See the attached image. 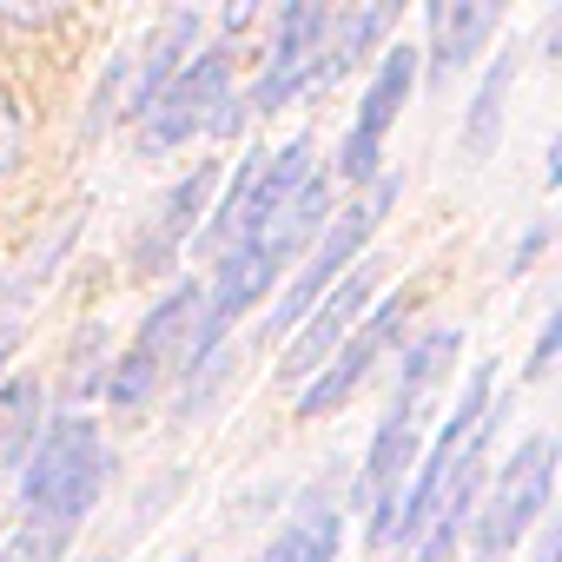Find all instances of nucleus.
<instances>
[{
    "instance_id": "f257e3e1",
    "label": "nucleus",
    "mask_w": 562,
    "mask_h": 562,
    "mask_svg": "<svg viewBox=\"0 0 562 562\" xmlns=\"http://www.w3.org/2000/svg\"><path fill=\"white\" fill-rule=\"evenodd\" d=\"M457 351H463V331H424V338L411 345V358H404V384H397V397H391V411H384V424H378V437H371L364 483H358V496H364L378 516L391 509L397 483L417 470L424 417H430V404H437V391H443Z\"/></svg>"
},
{
    "instance_id": "f03ea898",
    "label": "nucleus",
    "mask_w": 562,
    "mask_h": 562,
    "mask_svg": "<svg viewBox=\"0 0 562 562\" xmlns=\"http://www.w3.org/2000/svg\"><path fill=\"white\" fill-rule=\"evenodd\" d=\"M490 384H496V364H476V371L463 378L457 417L443 424V437L430 443V457L411 470V490H397V496H391V509H384V516H371V522H378V529H371V542H378V549L424 536V522L437 516V503H443V490L457 483L463 457H470V450H476V437L496 424V417H490Z\"/></svg>"
},
{
    "instance_id": "7ed1b4c3",
    "label": "nucleus",
    "mask_w": 562,
    "mask_h": 562,
    "mask_svg": "<svg viewBox=\"0 0 562 562\" xmlns=\"http://www.w3.org/2000/svg\"><path fill=\"white\" fill-rule=\"evenodd\" d=\"M106 490V450H100V430L87 417H60L41 430L34 457H27V476H21V503H27V522H47V529H67L100 503Z\"/></svg>"
},
{
    "instance_id": "20e7f679",
    "label": "nucleus",
    "mask_w": 562,
    "mask_h": 562,
    "mask_svg": "<svg viewBox=\"0 0 562 562\" xmlns=\"http://www.w3.org/2000/svg\"><path fill=\"white\" fill-rule=\"evenodd\" d=\"M397 192H404L397 179H378V186H371V199H358L338 225H325V232H318V251L305 258V271L292 278V292L278 299V312L265 318V338H292V331H299V318H312V312H318L325 285H338V271H345V265H358L364 238L384 225V212L397 205Z\"/></svg>"
},
{
    "instance_id": "39448f33",
    "label": "nucleus",
    "mask_w": 562,
    "mask_h": 562,
    "mask_svg": "<svg viewBox=\"0 0 562 562\" xmlns=\"http://www.w3.org/2000/svg\"><path fill=\"white\" fill-rule=\"evenodd\" d=\"M199 285H172L159 305H153V318L139 325V338H133V351L120 358V371L106 378V397H113V411H146L153 404V391L166 384V371L186 358V338H192V318H199Z\"/></svg>"
},
{
    "instance_id": "423d86ee",
    "label": "nucleus",
    "mask_w": 562,
    "mask_h": 562,
    "mask_svg": "<svg viewBox=\"0 0 562 562\" xmlns=\"http://www.w3.org/2000/svg\"><path fill=\"white\" fill-rule=\"evenodd\" d=\"M549 470H555V443H549V437H529V443L509 457V470L496 476L490 509H483V522H476V562H503V555L536 529V516H542V503H549Z\"/></svg>"
},
{
    "instance_id": "0eeeda50",
    "label": "nucleus",
    "mask_w": 562,
    "mask_h": 562,
    "mask_svg": "<svg viewBox=\"0 0 562 562\" xmlns=\"http://www.w3.org/2000/svg\"><path fill=\"white\" fill-rule=\"evenodd\" d=\"M218 106H232V54L212 47L199 60H186V74L153 100V113L139 120V146L166 153L179 139H192L199 126H218Z\"/></svg>"
},
{
    "instance_id": "6e6552de",
    "label": "nucleus",
    "mask_w": 562,
    "mask_h": 562,
    "mask_svg": "<svg viewBox=\"0 0 562 562\" xmlns=\"http://www.w3.org/2000/svg\"><path fill=\"white\" fill-rule=\"evenodd\" d=\"M411 87H417V47L397 41V47H384V67H378V80L364 87V106H358V120H351V133H345V153H338L345 186H364V179L378 172L384 139H391V126H397Z\"/></svg>"
},
{
    "instance_id": "1a4fd4ad",
    "label": "nucleus",
    "mask_w": 562,
    "mask_h": 562,
    "mask_svg": "<svg viewBox=\"0 0 562 562\" xmlns=\"http://www.w3.org/2000/svg\"><path fill=\"white\" fill-rule=\"evenodd\" d=\"M404 318H411V292H397V299H384L378 312H364L358 318V331L331 351V364L305 384V397H299V417H325V411H338V404H351V391L371 378V364L397 345V331H404Z\"/></svg>"
},
{
    "instance_id": "9d476101",
    "label": "nucleus",
    "mask_w": 562,
    "mask_h": 562,
    "mask_svg": "<svg viewBox=\"0 0 562 562\" xmlns=\"http://www.w3.org/2000/svg\"><path fill=\"white\" fill-rule=\"evenodd\" d=\"M325 21H331L325 8H292L285 21H278V41H271L265 74H258V87H251V106H258V113H278V106L299 100V87H305V74H312V60H318Z\"/></svg>"
},
{
    "instance_id": "9b49d317",
    "label": "nucleus",
    "mask_w": 562,
    "mask_h": 562,
    "mask_svg": "<svg viewBox=\"0 0 562 562\" xmlns=\"http://www.w3.org/2000/svg\"><path fill=\"white\" fill-rule=\"evenodd\" d=\"M371 278H378V271H371V265H358L345 285L312 312V325H305V331H299V345L285 351V378H312V371H318V364L351 338V331H358V318H364V305H371Z\"/></svg>"
},
{
    "instance_id": "f8f14e48",
    "label": "nucleus",
    "mask_w": 562,
    "mask_h": 562,
    "mask_svg": "<svg viewBox=\"0 0 562 562\" xmlns=\"http://www.w3.org/2000/svg\"><path fill=\"white\" fill-rule=\"evenodd\" d=\"M212 179H218V166L199 159V166L159 199V218H153L146 238H139V271H166V265H172V251L192 238V225H199V212H205V199H212Z\"/></svg>"
},
{
    "instance_id": "ddd939ff",
    "label": "nucleus",
    "mask_w": 562,
    "mask_h": 562,
    "mask_svg": "<svg viewBox=\"0 0 562 562\" xmlns=\"http://www.w3.org/2000/svg\"><path fill=\"white\" fill-rule=\"evenodd\" d=\"M503 8L496 0H430V74L450 80L457 67H470V54L496 34Z\"/></svg>"
},
{
    "instance_id": "4468645a",
    "label": "nucleus",
    "mask_w": 562,
    "mask_h": 562,
    "mask_svg": "<svg viewBox=\"0 0 562 562\" xmlns=\"http://www.w3.org/2000/svg\"><path fill=\"white\" fill-rule=\"evenodd\" d=\"M391 0H371V8H351V14H331L325 21V41H318V60H312V74H305V87H299V100L305 93H318V87H331L338 74H351L358 60H364V47L391 27Z\"/></svg>"
},
{
    "instance_id": "2eb2a0df",
    "label": "nucleus",
    "mask_w": 562,
    "mask_h": 562,
    "mask_svg": "<svg viewBox=\"0 0 562 562\" xmlns=\"http://www.w3.org/2000/svg\"><path fill=\"white\" fill-rule=\"evenodd\" d=\"M199 14H166L159 21V34L146 41V60H139V80H133V93H126V113L133 120H146L153 113V100L186 74V54H192V41H199Z\"/></svg>"
},
{
    "instance_id": "dca6fc26",
    "label": "nucleus",
    "mask_w": 562,
    "mask_h": 562,
    "mask_svg": "<svg viewBox=\"0 0 562 562\" xmlns=\"http://www.w3.org/2000/svg\"><path fill=\"white\" fill-rule=\"evenodd\" d=\"M338 536H345V516H338L325 496H312L285 529L271 536L265 562H338Z\"/></svg>"
},
{
    "instance_id": "f3484780",
    "label": "nucleus",
    "mask_w": 562,
    "mask_h": 562,
    "mask_svg": "<svg viewBox=\"0 0 562 562\" xmlns=\"http://www.w3.org/2000/svg\"><path fill=\"white\" fill-rule=\"evenodd\" d=\"M509 87H516V47L483 74V87H476V100H470V120H463V159H470V166L490 159V146H496V133H503V100H509Z\"/></svg>"
},
{
    "instance_id": "a211bd4d",
    "label": "nucleus",
    "mask_w": 562,
    "mask_h": 562,
    "mask_svg": "<svg viewBox=\"0 0 562 562\" xmlns=\"http://www.w3.org/2000/svg\"><path fill=\"white\" fill-rule=\"evenodd\" d=\"M34 417H41V384L34 378L0 384V463H21L34 450Z\"/></svg>"
},
{
    "instance_id": "6ab92c4d",
    "label": "nucleus",
    "mask_w": 562,
    "mask_h": 562,
    "mask_svg": "<svg viewBox=\"0 0 562 562\" xmlns=\"http://www.w3.org/2000/svg\"><path fill=\"white\" fill-rule=\"evenodd\" d=\"M14 159H21V113L0 93V172H14Z\"/></svg>"
},
{
    "instance_id": "aec40b11",
    "label": "nucleus",
    "mask_w": 562,
    "mask_h": 562,
    "mask_svg": "<svg viewBox=\"0 0 562 562\" xmlns=\"http://www.w3.org/2000/svg\"><path fill=\"white\" fill-rule=\"evenodd\" d=\"M555 338H562V318H549V325H542V338H536V358H529V371H522V378H542V371H549V358H555Z\"/></svg>"
},
{
    "instance_id": "412c9836",
    "label": "nucleus",
    "mask_w": 562,
    "mask_h": 562,
    "mask_svg": "<svg viewBox=\"0 0 562 562\" xmlns=\"http://www.w3.org/2000/svg\"><path fill=\"white\" fill-rule=\"evenodd\" d=\"M8 358H14V325H0V371H8Z\"/></svg>"
},
{
    "instance_id": "4be33fe9",
    "label": "nucleus",
    "mask_w": 562,
    "mask_h": 562,
    "mask_svg": "<svg viewBox=\"0 0 562 562\" xmlns=\"http://www.w3.org/2000/svg\"><path fill=\"white\" fill-rule=\"evenodd\" d=\"M536 562H555V536H542V549H536Z\"/></svg>"
},
{
    "instance_id": "5701e85b",
    "label": "nucleus",
    "mask_w": 562,
    "mask_h": 562,
    "mask_svg": "<svg viewBox=\"0 0 562 562\" xmlns=\"http://www.w3.org/2000/svg\"><path fill=\"white\" fill-rule=\"evenodd\" d=\"M179 562H199V555H179Z\"/></svg>"
}]
</instances>
